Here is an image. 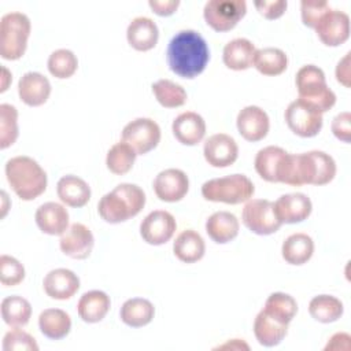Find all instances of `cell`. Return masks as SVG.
<instances>
[{"label":"cell","mask_w":351,"mask_h":351,"mask_svg":"<svg viewBox=\"0 0 351 351\" xmlns=\"http://www.w3.org/2000/svg\"><path fill=\"white\" fill-rule=\"evenodd\" d=\"M350 55L351 52H347L346 56L337 63L336 66V80L346 88H350Z\"/></svg>","instance_id":"c3c4849f"},{"label":"cell","mask_w":351,"mask_h":351,"mask_svg":"<svg viewBox=\"0 0 351 351\" xmlns=\"http://www.w3.org/2000/svg\"><path fill=\"white\" fill-rule=\"evenodd\" d=\"M318 38L326 47H339L350 37V16L339 10L326 11L314 27Z\"/></svg>","instance_id":"7c38bea8"},{"label":"cell","mask_w":351,"mask_h":351,"mask_svg":"<svg viewBox=\"0 0 351 351\" xmlns=\"http://www.w3.org/2000/svg\"><path fill=\"white\" fill-rule=\"evenodd\" d=\"M284 117L288 128L300 137H314L322 129V114L300 99L288 104Z\"/></svg>","instance_id":"30bf717a"},{"label":"cell","mask_w":351,"mask_h":351,"mask_svg":"<svg viewBox=\"0 0 351 351\" xmlns=\"http://www.w3.org/2000/svg\"><path fill=\"white\" fill-rule=\"evenodd\" d=\"M48 71L51 75L59 80L70 78L78 67V59L73 51L60 48L53 51L48 58Z\"/></svg>","instance_id":"ab89813d"},{"label":"cell","mask_w":351,"mask_h":351,"mask_svg":"<svg viewBox=\"0 0 351 351\" xmlns=\"http://www.w3.org/2000/svg\"><path fill=\"white\" fill-rule=\"evenodd\" d=\"M41 333L51 340H60L70 333L71 318L60 308H45L38 315Z\"/></svg>","instance_id":"1f68e13d"},{"label":"cell","mask_w":351,"mask_h":351,"mask_svg":"<svg viewBox=\"0 0 351 351\" xmlns=\"http://www.w3.org/2000/svg\"><path fill=\"white\" fill-rule=\"evenodd\" d=\"M43 287L49 298L56 300H67L80 289V278L73 270L59 267L45 274Z\"/></svg>","instance_id":"d6986e66"},{"label":"cell","mask_w":351,"mask_h":351,"mask_svg":"<svg viewBox=\"0 0 351 351\" xmlns=\"http://www.w3.org/2000/svg\"><path fill=\"white\" fill-rule=\"evenodd\" d=\"M288 333V325L267 315L263 310L258 313L254 321V335L263 347H274L282 341Z\"/></svg>","instance_id":"83f0119b"},{"label":"cell","mask_w":351,"mask_h":351,"mask_svg":"<svg viewBox=\"0 0 351 351\" xmlns=\"http://www.w3.org/2000/svg\"><path fill=\"white\" fill-rule=\"evenodd\" d=\"M111 306L110 296L103 291H89L85 292L77 304V311L80 318L88 324L100 322L108 313Z\"/></svg>","instance_id":"484cf974"},{"label":"cell","mask_w":351,"mask_h":351,"mask_svg":"<svg viewBox=\"0 0 351 351\" xmlns=\"http://www.w3.org/2000/svg\"><path fill=\"white\" fill-rule=\"evenodd\" d=\"M95 245V237L90 229L80 222L71 223L60 236V251L73 259H86Z\"/></svg>","instance_id":"5bb4252c"},{"label":"cell","mask_w":351,"mask_h":351,"mask_svg":"<svg viewBox=\"0 0 351 351\" xmlns=\"http://www.w3.org/2000/svg\"><path fill=\"white\" fill-rule=\"evenodd\" d=\"M38 229L51 236H62L69 228L67 208L55 202L41 204L34 215Z\"/></svg>","instance_id":"44dd1931"},{"label":"cell","mask_w":351,"mask_h":351,"mask_svg":"<svg viewBox=\"0 0 351 351\" xmlns=\"http://www.w3.org/2000/svg\"><path fill=\"white\" fill-rule=\"evenodd\" d=\"M56 193L60 202L69 207H84L90 199V186L78 176H63L56 185Z\"/></svg>","instance_id":"cb8c5ba5"},{"label":"cell","mask_w":351,"mask_h":351,"mask_svg":"<svg viewBox=\"0 0 351 351\" xmlns=\"http://www.w3.org/2000/svg\"><path fill=\"white\" fill-rule=\"evenodd\" d=\"M137 154L125 141L115 143L107 152L106 165L107 169L117 176H123L129 173L134 165Z\"/></svg>","instance_id":"f35d334b"},{"label":"cell","mask_w":351,"mask_h":351,"mask_svg":"<svg viewBox=\"0 0 351 351\" xmlns=\"http://www.w3.org/2000/svg\"><path fill=\"white\" fill-rule=\"evenodd\" d=\"M25 278L23 265L14 256L3 254L0 256V281L4 287H15Z\"/></svg>","instance_id":"b9f144b4"},{"label":"cell","mask_w":351,"mask_h":351,"mask_svg":"<svg viewBox=\"0 0 351 351\" xmlns=\"http://www.w3.org/2000/svg\"><path fill=\"white\" fill-rule=\"evenodd\" d=\"M267 315L273 317L274 319L289 325L293 317L298 313V303L296 300L284 292H273L265 302L262 308Z\"/></svg>","instance_id":"d590c367"},{"label":"cell","mask_w":351,"mask_h":351,"mask_svg":"<svg viewBox=\"0 0 351 351\" xmlns=\"http://www.w3.org/2000/svg\"><path fill=\"white\" fill-rule=\"evenodd\" d=\"M252 66L263 75L274 77L282 74L288 67L287 53L274 47H266L255 51Z\"/></svg>","instance_id":"836d02e7"},{"label":"cell","mask_w":351,"mask_h":351,"mask_svg":"<svg viewBox=\"0 0 351 351\" xmlns=\"http://www.w3.org/2000/svg\"><path fill=\"white\" fill-rule=\"evenodd\" d=\"M152 93L158 100V103L166 108L181 107L185 104L188 97L185 89L180 84H176L174 81L167 78L154 82Z\"/></svg>","instance_id":"74e56055"},{"label":"cell","mask_w":351,"mask_h":351,"mask_svg":"<svg viewBox=\"0 0 351 351\" xmlns=\"http://www.w3.org/2000/svg\"><path fill=\"white\" fill-rule=\"evenodd\" d=\"M122 141L129 144L137 155L148 154L160 141V128L151 118H136L123 128Z\"/></svg>","instance_id":"8fae6325"},{"label":"cell","mask_w":351,"mask_h":351,"mask_svg":"<svg viewBox=\"0 0 351 351\" xmlns=\"http://www.w3.org/2000/svg\"><path fill=\"white\" fill-rule=\"evenodd\" d=\"M332 132L336 138L350 143L351 136V114L348 111L337 114L332 121Z\"/></svg>","instance_id":"f6af8a7d"},{"label":"cell","mask_w":351,"mask_h":351,"mask_svg":"<svg viewBox=\"0 0 351 351\" xmlns=\"http://www.w3.org/2000/svg\"><path fill=\"white\" fill-rule=\"evenodd\" d=\"M314 254V241L306 233H293L288 236L281 247V255L289 265H304Z\"/></svg>","instance_id":"4dcf8cb0"},{"label":"cell","mask_w":351,"mask_h":351,"mask_svg":"<svg viewBox=\"0 0 351 351\" xmlns=\"http://www.w3.org/2000/svg\"><path fill=\"white\" fill-rule=\"evenodd\" d=\"M330 7L326 1H318V0H303L300 3V11H302V21L307 27L314 29L319 18L329 11Z\"/></svg>","instance_id":"ee69618b"},{"label":"cell","mask_w":351,"mask_h":351,"mask_svg":"<svg viewBox=\"0 0 351 351\" xmlns=\"http://www.w3.org/2000/svg\"><path fill=\"white\" fill-rule=\"evenodd\" d=\"M189 189V178L180 169L162 170L154 180V191L159 200L174 203L180 202Z\"/></svg>","instance_id":"2e32d148"},{"label":"cell","mask_w":351,"mask_h":351,"mask_svg":"<svg viewBox=\"0 0 351 351\" xmlns=\"http://www.w3.org/2000/svg\"><path fill=\"white\" fill-rule=\"evenodd\" d=\"M18 95L26 106H43L51 95V82L41 73H25L18 82Z\"/></svg>","instance_id":"ffe728a7"},{"label":"cell","mask_w":351,"mask_h":351,"mask_svg":"<svg viewBox=\"0 0 351 351\" xmlns=\"http://www.w3.org/2000/svg\"><path fill=\"white\" fill-rule=\"evenodd\" d=\"M1 318L11 328L25 326L32 317V304L27 299L12 295L1 300Z\"/></svg>","instance_id":"e575fe53"},{"label":"cell","mask_w":351,"mask_h":351,"mask_svg":"<svg viewBox=\"0 0 351 351\" xmlns=\"http://www.w3.org/2000/svg\"><path fill=\"white\" fill-rule=\"evenodd\" d=\"M145 206V193L136 185L123 182L106 193L97 204L101 219L108 223H121L136 217Z\"/></svg>","instance_id":"3957f363"},{"label":"cell","mask_w":351,"mask_h":351,"mask_svg":"<svg viewBox=\"0 0 351 351\" xmlns=\"http://www.w3.org/2000/svg\"><path fill=\"white\" fill-rule=\"evenodd\" d=\"M5 177L15 195L22 200H33L47 189V173L30 156L19 155L7 160Z\"/></svg>","instance_id":"277c9868"},{"label":"cell","mask_w":351,"mask_h":351,"mask_svg":"<svg viewBox=\"0 0 351 351\" xmlns=\"http://www.w3.org/2000/svg\"><path fill=\"white\" fill-rule=\"evenodd\" d=\"M3 350L4 351H37L38 346L36 339L30 336L27 332L14 328L8 330L3 339Z\"/></svg>","instance_id":"7bdbcfd3"},{"label":"cell","mask_w":351,"mask_h":351,"mask_svg":"<svg viewBox=\"0 0 351 351\" xmlns=\"http://www.w3.org/2000/svg\"><path fill=\"white\" fill-rule=\"evenodd\" d=\"M218 350H228V348H230V350H248L250 347H248V344H245L243 340H240V339H233V340H230V341H226L225 344H222V346H218L217 347Z\"/></svg>","instance_id":"f907efd6"},{"label":"cell","mask_w":351,"mask_h":351,"mask_svg":"<svg viewBox=\"0 0 351 351\" xmlns=\"http://www.w3.org/2000/svg\"><path fill=\"white\" fill-rule=\"evenodd\" d=\"M203 155L213 167L232 166L239 156V147L234 138L226 133H217L204 141Z\"/></svg>","instance_id":"9a60e30c"},{"label":"cell","mask_w":351,"mask_h":351,"mask_svg":"<svg viewBox=\"0 0 351 351\" xmlns=\"http://www.w3.org/2000/svg\"><path fill=\"white\" fill-rule=\"evenodd\" d=\"M313 210L310 197L304 193H287L274 202V213L281 223H298L308 218Z\"/></svg>","instance_id":"ac0fdd59"},{"label":"cell","mask_w":351,"mask_h":351,"mask_svg":"<svg viewBox=\"0 0 351 351\" xmlns=\"http://www.w3.org/2000/svg\"><path fill=\"white\" fill-rule=\"evenodd\" d=\"M167 64L178 77L192 80L202 74L210 60V49L196 30H180L167 45Z\"/></svg>","instance_id":"7a4b0ae2"},{"label":"cell","mask_w":351,"mask_h":351,"mask_svg":"<svg viewBox=\"0 0 351 351\" xmlns=\"http://www.w3.org/2000/svg\"><path fill=\"white\" fill-rule=\"evenodd\" d=\"M119 315L125 325L132 328H141L154 319L155 307L147 299L132 298L122 304Z\"/></svg>","instance_id":"d6a6232c"},{"label":"cell","mask_w":351,"mask_h":351,"mask_svg":"<svg viewBox=\"0 0 351 351\" xmlns=\"http://www.w3.org/2000/svg\"><path fill=\"white\" fill-rule=\"evenodd\" d=\"M287 154L284 148L276 145H267L259 149L254 162L259 177L267 182H278L280 169Z\"/></svg>","instance_id":"f1b7e54d"},{"label":"cell","mask_w":351,"mask_h":351,"mask_svg":"<svg viewBox=\"0 0 351 351\" xmlns=\"http://www.w3.org/2000/svg\"><path fill=\"white\" fill-rule=\"evenodd\" d=\"M237 130L247 141L255 143L267 136L270 121L265 110L258 106H247L237 114Z\"/></svg>","instance_id":"e0dca14e"},{"label":"cell","mask_w":351,"mask_h":351,"mask_svg":"<svg viewBox=\"0 0 351 351\" xmlns=\"http://www.w3.org/2000/svg\"><path fill=\"white\" fill-rule=\"evenodd\" d=\"M287 1L285 0H273V1H255V7L259 11L261 15H263L266 19H277L282 16V14L287 10Z\"/></svg>","instance_id":"bcb514c9"},{"label":"cell","mask_w":351,"mask_h":351,"mask_svg":"<svg viewBox=\"0 0 351 351\" xmlns=\"http://www.w3.org/2000/svg\"><path fill=\"white\" fill-rule=\"evenodd\" d=\"M247 12L244 0H210L206 3L203 16L215 32H229Z\"/></svg>","instance_id":"ba28073f"},{"label":"cell","mask_w":351,"mask_h":351,"mask_svg":"<svg viewBox=\"0 0 351 351\" xmlns=\"http://www.w3.org/2000/svg\"><path fill=\"white\" fill-rule=\"evenodd\" d=\"M1 71H3V84H1L0 92H4V90H7V86H8L7 81H11V74L8 73V70L5 67H3Z\"/></svg>","instance_id":"816d5d0a"},{"label":"cell","mask_w":351,"mask_h":351,"mask_svg":"<svg viewBox=\"0 0 351 351\" xmlns=\"http://www.w3.org/2000/svg\"><path fill=\"white\" fill-rule=\"evenodd\" d=\"M255 51L254 44L248 38H234L223 47L222 60L230 70H247L252 66Z\"/></svg>","instance_id":"4316f807"},{"label":"cell","mask_w":351,"mask_h":351,"mask_svg":"<svg viewBox=\"0 0 351 351\" xmlns=\"http://www.w3.org/2000/svg\"><path fill=\"white\" fill-rule=\"evenodd\" d=\"M350 340H351V337L348 333H336L329 339L328 344L325 346V351H328V350H346L347 351L351 347Z\"/></svg>","instance_id":"681fc988"},{"label":"cell","mask_w":351,"mask_h":351,"mask_svg":"<svg viewBox=\"0 0 351 351\" xmlns=\"http://www.w3.org/2000/svg\"><path fill=\"white\" fill-rule=\"evenodd\" d=\"M174 137L184 145L199 144L206 134V122L202 115L193 111L180 114L171 125Z\"/></svg>","instance_id":"7402d4cb"},{"label":"cell","mask_w":351,"mask_h":351,"mask_svg":"<svg viewBox=\"0 0 351 351\" xmlns=\"http://www.w3.org/2000/svg\"><path fill=\"white\" fill-rule=\"evenodd\" d=\"M239 229V219L229 211H217L206 221V232L217 244H226L236 239Z\"/></svg>","instance_id":"d4e9b609"},{"label":"cell","mask_w":351,"mask_h":351,"mask_svg":"<svg viewBox=\"0 0 351 351\" xmlns=\"http://www.w3.org/2000/svg\"><path fill=\"white\" fill-rule=\"evenodd\" d=\"M336 176L335 159L324 151L287 154L278 174V182L300 185H325Z\"/></svg>","instance_id":"6da1fadb"},{"label":"cell","mask_w":351,"mask_h":351,"mask_svg":"<svg viewBox=\"0 0 351 351\" xmlns=\"http://www.w3.org/2000/svg\"><path fill=\"white\" fill-rule=\"evenodd\" d=\"M30 19L22 12H8L0 21V55L5 60L21 59L30 36Z\"/></svg>","instance_id":"8992f818"},{"label":"cell","mask_w":351,"mask_h":351,"mask_svg":"<svg viewBox=\"0 0 351 351\" xmlns=\"http://www.w3.org/2000/svg\"><path fill=\"white\" fill-rule=\"evenodd\" d=\"M255 192L252 181L244 174H230L213 178L202 185V195L206 200L240 204L252 197Z\"/></svg>","instance_id":"52a82bcc"},{"label":"cell","mask_w":351,"mask_h":351,"mask_svg":"<svg viewBox=\"0 0 351 351\" xmlns=\"http://www.w3.org/2000/svg\"><path fill=\"white\" fill-rule=\"evenodd\" d=\"M299 99L313 106L321 114L329 111L336 103L335 92L328 86L325 73L314 64L302 66L295 78Z\"/></svg>","instance_id":"5b68a950"},{"label":"cell","mask_w":351,"mask_h":351,"mask_svg":"<svg viewBox=\"0 0 351 351\" xmlns=\"http://www.w3.org/2000/svg\"><path fill=\"white\" fill-rule=\"evenodd\" d=\"M126 38L132 48L140 52H145L156 45L159 30L151 18L137 16L129 23L126 29Z\"/></svg>","instance_id":"603a6c76"},{"label":"cell","mask_w":351,"mask_h":351,"mask_svg":"<svg viewBox=\"0 0 351 351\" xmlns=\"http://www.w3.org/2000/svg\"><path fill=\"white\" fill-rule=\"evenodd\" d=\"M18 134V110L7 103L0 104V148L11 147Z\"/></svg>","instance_id":"60d3db41"},{"label":"cell","mask_w":351,"mask_h":351,"mask_svg":"<svg viewBox=\"0 0 351 351\" xmlns=\"http://www.w3.org/2000/svg\"><path fill=\"white\" fill-rule=\"evenodd\" d=\"M174 255L184 263H195L204 256L206 244L203 237L193 229L182 230L173 243Z\"/></svg>","instance_id":"f546056e"},{"label":"cell","mask_w":351,"mask_h":351,"mask_svg":"<svg viewBox=\"0 0 351 351\" xmlns=\"http://www.w3.org/2000/svg\"><path fill=\"white\" fill-rule=\"evenodd\" d=\"M177 229V222L169 211H151L140 223V234L143 240L151 245H162L167 243Z\"/></svg>","instance_id":"4fadbf2b"},{"label":"cell","mask_w":351,"mask_h":351,"mask_svg":"<svg viewBox=\"0 0 351 351\" xmlns=\"http://www.w3.org/2000/svg\"><path fill=\"white\" fill-rule=\"evenodd\" d=\"M148 5L159 16H169L176 12L180 5L178 0H149Z\"/></svg>","instance_id":"7dc6e473"},{"label":"cell","mask_w":351,"mask_h":351,"mask_svg":"<svg viewBox=\"0 0 351 351\" xmlns=\"http://www.w3.org/2000/svg\"><path fill=\"white\" fill-rule=\"evenodd\" d=\"M343 303L332 295H318L310 300L308 313L310 315L322 324L337 321L343 315Z\"/></svg>","instance_id":"8d00e7d4"},{"label":"cell","mask_w":351,"mask_h":351,"mask_svg":"<svg viewBox=\"0 0 351 351\" xmlns=\"http://www.w3.org/2000/svg\"><path fill=\"white\" fill-rule=\"evenodd\" d=\"M241 219L252 233L259 236L273 234L282 225L274 213V203L267 199L247 200L241 213Z\"/></svg>","instance_id":"9c48e42d"}]
</instances>
